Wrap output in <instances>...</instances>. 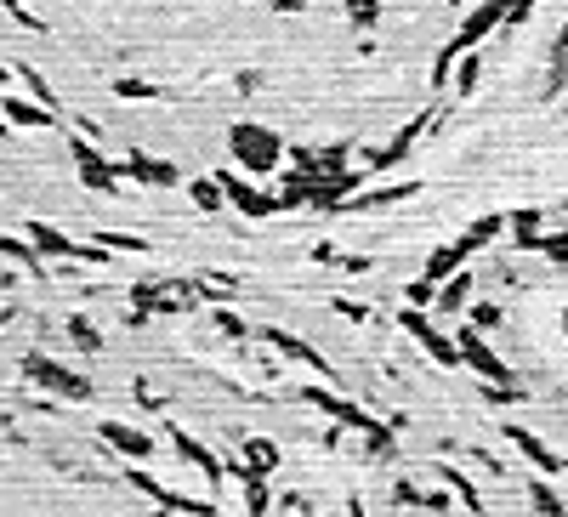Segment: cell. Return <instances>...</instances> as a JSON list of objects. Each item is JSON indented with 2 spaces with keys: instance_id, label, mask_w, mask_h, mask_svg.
<instances>
[{
  "instance_id": "obj_1",
  "label": "cell",
  "mask_w": 568,
  "mask_h": 517,
  "mask_svg": "<svg viewBox=\"0 0 568 517\" xmlns=\"http://www.w3.org/2000/svg\"><path fill=\"white\" fill-rule=\"evenodd\" d=\"M228 148H233V160L245 165L250 177H267V171L284 160V143L267 131V125H233V131H228Z\"/></svg>"
},
{
  "instance_id": "obj_2",
  "label": "cell",
  "mask_w": 568,
  "mask_h": 517,
  "mask_svg": "<svg viewBox=\"0 0 568 517\" xmlns=\"http://www.w3.org/2000/svg\"><path fill=\"white\" fill-rule=\"evenodd\" d=\"M69 154H74V165H80V182H86V188H97V194H114V188H120V160L97 154L86 137H74Z\"/></svg>"
},
{
  "instance_id": "obj_3",
  "label": "cell",
  "mask_w": 568,
  "mask_h": 517,
  "mask_svg": "<svg viewBox=\"0 0 568 517\" xmlns=\"http://www.w3.org/2000/svg\"><path fill=\"white\" fill-rule=\"evenodd\" d=\"M302 398H307V404H313V410L336 415L341 427H358V432H370V444H375V449L387 444V438H381V427H375V421H370V415H364V410H353V404H347V398L324 393V387H302Z\"/></svg>"
},
{
  "instance_id": "obj_4",
  "label": "cell",
  "mask_w": 568,
  "mask_h": 517,
  "mask_svg": "<svg viewBox=\"0 0 568 517\" xmlns=\"http://www.w3.org/2000/svg\"><path fill=\"white\" fill-rule=\"evenodd\" d=\"M216 188H222V199H228L233 211L256 216V222L279 211V199H273V194H262V188H250V182H245V177H233V171H222V177H216Z\"/></svg>"
},
{
  "instance_id": "obj_5",
  "label": "cell",
  "mask_w": 568,
  "mask_h": 517,
  "mask_svg": "<svg viewBox=\"0 0 568 517\" xmlns=\"http://www.w3.org/2000/svg\"><path fill=\"white\" fill-rule=\"evenodd\" d=\"M455 353H461V364H472V370H483V375H489L495 387H512V370L500 364V358H495V347H489V341H483L478 330H461V347H455Z\"/></svg>"
},
{
  "instance_id": "obj_6",
  "label": "cell",
  "mask_w": 568,
  "mask_h": 517,
  "mask_svg": "<svg viewBox=\"0 0 568 517\" xmlns=\"http://www.w3.org/2000/svg\"><path fill=\"white\" fill-rule=\"evenodd\" d=\"M426 125H438V114H432V108H426V114H415V120H409L387 148H375V154H370V171H392V165H398V160L409 154V148L421 143V131H426Z\"/></svg>"
},
{
  "instance_id": "obj_7",
  "label": "cell",
  "mask_w": 568,
  "mask_h": 517,
  "mask_svg": "<svg viewBox=\"0 0 568 517\" xmlns=\"http://www.w3.org/2000/svg\"><path fill=\"white\" fill-rule=\"evenodd\" d=\"M131 483H137L142 495H154V500H160V512H177V517H216L211 500H188V495H177V489H160V483H154V478H142V472H131Z\"/></svg>"
},
{
  "instance_id": "obj_8",
  "label": "cell",
  "mask_w": 568,
  "mask_h": 517,
  "mask_svg": "<svg viewBox=\"0 0 568 517\" xmlns=\"http://www.w3.org/2000/svg\"><path fill=\"white\" fill-rule=\"evenodd\" d=\"M398 324H404L409 336L421 341V347H426L432 358H438V364H449V370L461 364V353H455V341H444V336H438V330H432V324H426L421 313H415V307H409V313H398Z\"/></svg>"
},
{
  "instance_id": "obj_9",
  "label": "cell",
  "mask_w": 568,
  "mask_h": 517,
  "mask_svg": "<svg viewBox=\"0 0 568 517\" xmlns=\"http://www.w3.org/2000/svg\"><path fill=\"white\" fill-rule=\"evenodd\" d=\"M262 341H273V347H279L284 358H302L307 370H319V375H336V364H330V358H324L319 347H313V341L290 336V330H262Z\"/></svg>"
},
{
  "instance_id": "obj_10",
  "label": "cell",
  "mask_w": 568,
  "mask_h": 517,
  "mask_svg": "<svg viewBox=\"0 0 568 517\" xmlns=\"http://www.w3.org/2000/svg\"><path fill=\"white\" fill-rule=\"evenodd\" d=\"M120 177H137V182H148V188H171V182H177V165L154 160V154H125Z\"/></svg>"
},
{
  "instance_id": "obj_11",
  "label": "cell",
  "mask_w": 568,
  "mask_h": 517,
  "mask_svg": "<svg viewBox=\"0 0 568 517\" xmlns=\"http://www.w3.org/2000/svg\"><path fill=\"white\" fill-rule=\"evenodd\" d=\"M421 194V182H392V188H370V194H353L341 211H387V205H398V199H415Z\"/></svg>"
},
{
  "instance_id": "obj_12",
  "label": "cell",
  "mask_w": 568,
  "mask_h": 517,
  "mask_svg": "<svg viewBox=\"0 0 568 517\" xmlns=\"http://www.w3.org/2000/svg\"><path fill=\"white\" fill-rule=\"evenodd\" d=\"M506 438H512V444L523 449V455H529V461L540 466V472H546V478H557V472H563V461H557V455H551V449L540 444V438H534L529 427H506Z\"/></svg>"
},
{
  "instance_id": "obj_13",
  "label": "cell",
  "mask_w": 568,
  "mask_h": 517,
  "mask_svg": "<svg viewBox=\"0 0 568 517\" xmlns=\"http://www.w3.org/2000/svg\"><path fill=\"white\" fill-rule=\"evenodd\" d=\"M165 432H171V444H177L182 455H188V461H194L199 472H205V478H211V483H222V461H216V455H211L205 444H199V438H188L182 427H165Z\"/></svg>"
},
{
  "instance_id": "obj_14",
  "label": "cell",
  "mask_w": 568,
  "mask_h": 517,
  "mask_svg": "<svg viewBox=\"0 0 568 517\" xmlns=\"http://www.w3.org/2000/svg\"><path fill=\"white\" fill-rule=\"evenodd\" d=\"M461 262H466V250H461V245H444V250H432V262H426V273H421V279H426V285H432V290H438V285H444V279H455V273H461Z\"/></svg>"
},
{
  "instance_id": "obj_15",
  "label": "cell",
  "mask_w": 568,
  "mask_h": 517,
  "mask_svg": "<svg viewBox=\"0 0 568 517\" xmlns=\"http://www.w3.org/2000/svg\"><path fill=\"white\" fill-rule=\"evenodd\" d=\"M29 233H35V245H40V250H57V256H103V250H80L74 239H63V233L46 228V222H35Z\"/></svg>"
},
{
  "instance_id": "obj_16",
  "label": "cell",
  "mask_w": 568,
  "mask_h": 517,
  "mask_svg": "<svg viewBox=\"0 0 568 517\" xmlns=\"http://www.w3.org/2000/svg\"><path fill=\"white\" fill-rule=\"evenodd\" d=\"M500 228H506V216H483V222H472V228H466L461 239H455V245H461L466 256H472V250H483V245H489V239H495Z\"/></svg>"
},
{
  "instance_id": "obj_17",
  "label": "cell",
  "mask_w": 568,
  "mask_h": 517,
  "mask_svg": "<svg viewBox=\"0 0 568 517\" xmlns=\"http://www.w3.org/2000/svg\"><path fill=\"white\" fill-rule=\"evenodd\" d=\"M466 296H472V279H466V273H455V279H444V285H438V296H432V302L444 307V313H461Z\"/></svg>"
},
{
  "instance_id": "obj_18",
  "label": "cell",
  "mask_w": 568,
  "mask_h": 517,
  "mask_svg": "<svg viewBox=\"0 0 568 517\" xmlns=\"http://www.w3.org/2000/svg\"><path fill=\"white\" fill-rule=\"evenodd\" d=\"M432 478H444L449 489H455V495H461L466 506H472V517H483V500H478V489H472V483H466L461 472H455V466H444V461H438V466H432Z\"/></svg>"
},
{
  "instance_id": "obj_19",
  "label": "cell",
  "mask_w": 568,
  "mask_h": 517,
  "mask_svg": "<svg viewBox=\"0 0 568 517\" xmlns=\"http://www.w3.org/2000/svg\"><path fill=\"white\" fill-rule=\"evenodd\" d=\"M245 472H256V478H267V472H273V466H279V449L273 444H262V438H245Z\"/></svg>"
},
{
  "instance_id": "obj_20",
  "label": "cell",
  "mask_w": 568,
  "mask_h": 517,
  "mask_svg": "<svg viewBox=\"0 0 568 517\" xmlns=\"http://www.w3.org/2000/svg\"><path fill=\"white\" fill-rule=\"evenodd\" d=\"M506 222H512V233H517V245H523V250L540 245V211H534V205H529V211H517V216H506Z\"/></svg>"
},
{
  "instance_id": "obj_21",
  "label": "cell",
  "mask_w": 568,
  "mask_h": 517,
  "mask_svg": "<svg viewBox=\"0 0 568 517\" xmlns=\"http://www.w3.org/2000/svg\"><path fill=\"white\" fill-rule=\"evenodd\" d=\"M103 438L114 449H125V455H148V449H154V438H142V432H131V427H103Z\"/></svg>"
},
{
  "instance_id": "obj_22",
  "label": "cell",
  "mask_w": 568,
  "mask_h": 517,
  "mask_svg": "<svg viewBox=\"0 0 568 517\" xmlns=\"http://www.w3.org/2000/svg\"><path fill=\"white\" fill-rule=\"evenodd\" d=\"M529 500H534V512H540V517H568V506L551 495V483H546V478H534V483H529Z\"/></svg>"
},
{
  "instance_id": "obj_23",
  "label": "cell",
  "mask_w": 568,
  "mask_h": 517,
  "mask_svg": "<svg viewBox=\"0 0 568 517\" xmlns=\"http://www.w3.org/2000/svg\"><path fill=\"white\" fill-rule=\"evenodd\" d=\"M188 194H194L199 211H222V205H228V199H222V188H216V177H194V188H188Z\"/></svg>"
},
{
  "instance_id": "obj_24",
  "label": "cell",
  "mask_w": 568,
  "mask_h": 517,
  "mask_svg": "<svg viewBox=\"0 0 568 517\" xmlns=\"http://www.w3.org/2000/svg\"><path fill=\"white\" fill-rule=\"evenodd\" d=\"M6 114H12L18 125H52L57 120L52 108H40V103H6Z\"/></svg>"
},
{
  "instance_id": "obj_25",
  "label": "cell",
  "mask_w": 568,
  "mask_h": 517,
  "mask_svg": "<svg viewBox=\"0 0 568 517\" xmlns=\"http://www.w3.org/2000/svg\"><path fill=\"white\" fill-rule=\"evenodd\" d=\"M245 478V506H250V517H262L267 512V478H256V472H239Z\"/></svg>"
},
{
  "instance_id": "obj_26",
  "label": "cell",
  "mask_w": 568,
  "mask_h": 517,
  "mask_svg": "<svg viewBox=\"0 0 568 517\" xmlns=\"http://www.w3.org/2000/svg\"><path fill=\"white\" fill-rule=\"evenodd\" d=\"M455 69H461V74H455V91H461V97H472V91H478V74H483V63H478L472 52H466L461 63H455Z\"/></svg>"
},
{
  "instance_id": "obj_27",
  "label": "cell",
  "mask_w": 568,
  "mask_h": 517,
  "mask_svg": "<svg viewBox=\"0 0 568 517\" xmlns=\"http://www.w3.org/2000/svg\"><path fill=\"white\" fill-rule=\"evenodd\" d=\"M347 18H353L358 29H375V23H381V0H347Z\"/></svg>"
},
{
  "instance_id": "obj_28",
  "label": "cell",
  "mask_w": 568,
  "mask_h": 517,
  "mask_svg": "<svg viewBox=\"0 0 568 517\" xmlns=\"http://www.w3.org/2000/svg\"><path fill=\"white\" fill-rule=\"evenodd\" d=\"M114 97H160V86H148V80H114Z\"/></svg>"
},
{
  "instance_id": "obj_29",
  "label": "cell",
  "mask_w": 568,
  "mask_h": 517,
  "mask_svg": "<svg viewBox=\"0 0 568 517\" xmlns=\"http://www.w3.org/2000/svg\"><path fill=\"white\" fill-rule=\"evenodd\" d=\"M540 256H551V262H568V233H551V239H540Z\"/></svg>"
},
{
  "instance_id": "obj_30",
  "label": "cell",
  "mask_w": 568,
  "mask_h": 517,
  "mask_svg": "<svg viewBox=\"0 0 568 517\" xmlns=\"http://www.w3.org/2000/svg\"><path fill=\"white\" fill-rule=\"evenodd\" d=\"M23 86H29V91L40 97V108H52V103H57V97H52V86H46V80H40L35 69H23Z\"/></svg>"
},
{
  "instance_id": "obj_31",
  "label": "cell",
  "mask_w": 568,
  "mask_h": 517,
  "mask_svg": "<svg viewBox=\"0 0 568 517\" xmlns=\"http://www.w3.org/2000/svg\"><path fill=\"white\" fill-rule=\"evenodd\" d=\"M108 250H148V239H137V233H103Z\"/></svg>"
},
{
  "instance_id": "obj_32",
  "label": "cell",
  "mask_w": 568,
  "mask_h": 517,
  "mask_svg": "<svg viewBox=\"0 0 568 517\" xmlns=\"http://www.w3.org/2000/svg\"><path fill=\"white\" fill-rule=\"evenodd\" d=\"M495 324H500V307H495V302L472 307V330H495Z\"/></svg>"
},
{
  "instance_id": "obj_33",
  "label": "cell",
  "mask_w": 568,
  "mask_h": 517,
  "mask_svg": "<svg viewBox=\"0 0 568 517\" xmlns=\"http://www.w3.org/2000/svg\"><path fill=\"white\" fill-rule=\"evenodd\" d=\"M69 330H74V341H80V347H86V353H97V347H103V341H97V330H91L86 319H74Z\"/></svg>"
},
{
  "instance_id": "obj_34",
  "label": "cell",
  "mask_w": 568,
  "mask_h": 517,
  "mask_svg": "<svg viewBox=\"0 0 568 517\" xmlns=\"http://www.w3.org/2000/svg\"><path fill=\"white\" fill-rule=\"evenodd\" d=\"M404 296H409V307H415V313H421V307H426V302H432V296H438V290L426 285V279H415V285H409V290H404Z\"/></svg>"
},
{
  "instance_id": "obj_35",
  "label": "cell",
  "mask_w": 568,
  "mask_h": 517,
  "mask_svg": "<svg viewBox=\"0 0 568 517\" xmlns=\"http://www.w3.org/2000/svg\"><path fill=\"white\" fill-rule=\"evenodd\" d=\"M0 6H6V12H12V18H18L23 29H40V18L29 12V6H23V0H0Z\"/></svg>"
},
{
  "instance_id": "obj_36",
  "label": "cell",
  "mask_w": 568,
  "mask_h": 517,
  "mask_svg": "<svg viewBox=\"0 0 568 517\" xmlns=\"http://www.w3.org/2000/svg\"><path fill=\"white\" fill-rule=\"evenodd\" d=\"M216 324H222V330H228V336H239V341L250 336V330H245V324H239V319H233V313H216Z\"/></svg>"
},
{
  "instance_id": "obj_37",
  "label": "cell",
  "mask_w": 568,
  "mask_h": 517,
  "mask_svg": "<svg viewBox=\"0 0 568 517\" xmlns=\"http://www.w3.org/2000/svg\"><path fill=\"white\" fill-rule=\"evenodd\" d=\"M262 6H273V12H302L307 0H262Z\"/></svg>"
},
{
  "instance_id": "obj_38",
  "label": "cell",
  "mask_w": 568,
  "mask_h": 517,
  "mask_svg": "<svg viewBox=\"0 0 568 517\" xmlns=\"http://www.w3.org/2000/svg\"><path fill=\"white\" fill-rule=\"evenodd\" d=\"M154 517H177V512H154Z\"/></svg>"
},
{
  "instance_id": "obj_39",
  "label": "cell",
  "mask_w": 568,
  "mask_h": 517,
  "mask_svg": "<svg viewBox=\"0 0 568 517\" xmlns=\"http://www.w3.org/2000/svg\"><path fill=\"white\" fill-rule=\"evenodd\" d=\"M449 6H466V0H449Z\"/></svg>"
},
{
  "instance_id": "obj_40",
  "label": "cell",
  "mask_w": 568,
  "mask_h": 517,
  "mask_svg": "<svg viewBox=\"0 0 568 517\" xmlns=\"http://www.w3.org/2000/svg\"><path fill=\"white\" fill-rule=\"evenodd\" d=\"M563 330H568V313H563Z\"/></svg>"
},
{
  "instance_id": "obj_41",
  "label": "cell",
  "mask_w": 568,
  "mask_h": 517,
  "mask_svg": "<svg viewBox=\"0 0 568 517\" xmlns=\"http://www.w3.org/2000/svg\"><path fill=\"white\" fill-rule=\"evenodd\" d=\"M563 472H568V461H563Z\"/></svg>"
},
{
  "instance_id": "obj_42",
  "label": "cell",
  "mask_w": 568,
  "mask_h": 517,
  "mask_svg": "<svg viewBox=\"0 0 568 517\" xmlns=\"http://www.w3.org/2000/svg\"><path fill=\"white\" fill-rule=\"evenodd\" d=\"M0 74H6V69H0Z\"/></svg>"
}]
</instances>
